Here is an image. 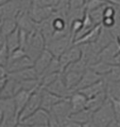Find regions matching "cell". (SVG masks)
<instances>
[{"label":"cell","instance_id":"obj_1","mask_svg":"<svg viewBox=\"0 0 120 127\" xmlns=\"http://www.w3.org/2000/svg\"><path fill=\"white\" fill-rule=\"evenodd\" d=\"M46 41L44 34L40 29H34L28 33V37L24 49L28 57L35 60L43 51L46 49Z\"/></svg>","mask_w":120,"mask_h":127},{"label":"cell","instance_id":"obj_2","mask_svg":"<svg viewBox=\"0 0 120 127\" xmlns=\"http://www.w3.org/2000/svg\"><path fill=\"white\" fill-rule=\"evenodd\" d=\"M116 119V112L111 98H107L104 104L93 113V123L95 126H108Z\"/></svg>","mask_w":120,"mask_h":127},{"label":"cell","instance_id":"obj_3","mask_svg":"<svg viewBox=\"0 0 120 127\" xmlns=\"http://www.w3.org/2000/svg\"><path fill=\"white\" fill-rule=\"evenodd\" d=\"M0 109L4 113V121L2 126H17L18 119L15 113V104L13 97L9 98H0Z\"/></svg>","mask_w":120,"mask_h":127},{"label":"cell","instance_id":"obj_4","mask_svg":"<svg viewBox=\"0 0 120 127\" xmlns=\"http://www.w3.org/2000/svg\"><path fill=\"white\" fill-rule=\"evenodd\" d=\"M49 119H50V113L46 109L40 108L36 112H34L32 115L28 116V118L22 120L18 123L17 126H49Z\"/></svg>","mask_w":120,"mask_h":127},{"label":"cell","instance_id":"obj_5","mask_svg":"<svg viewBox=\"0 0 120 127\" xmlns=\"http://www.w3.org/2000/svg\"><path fill=\"white\" fill-rule=\"evenodd\" d=\"M74 44V40L71 34H67L63 37L53 39L46 42V48L48 49L55 58H59L66 49Z\"/></svg>","mask_w":120,"mask_h":127},{"label":"cell","instance_id":"obj_6","mask_svg":"<svg viewBox=\"0 0 120 127\" xmlns=\"http://www.w3.org/2000/svg\"><path fill=\"white\" fill-rule=\"evenodd\" d=\"M82 56V51L80 46L78 44L71 45L58 58L60 65V73H62L65 71V69L69 66L70 64L79 60Z\"/></svg>","mask_w":120,"mask_h":127},{"label":"cell","instance_id":"obj_7","mask_svg":"<svg viewBox=\"0 0 120 127\" xmlns=\"http://www.w3.org/2000/svg\"><path fill=\"white\" fill-rule=\"evenodd\" d=\"M42 104V88L38 89L37 91H33L31 95L29 96L27 104L24 107L23 111L21 112L19 116V123L24 120V119L28 118V116L32 115L34 112H36L38 109L41 107Z\"/></svg>","mask_w":120,"mask_h":127},{"label":"cell","instance_id":"obj_8","mask_svg":"<svg viewBox=\"0 0 120 127\" xmlns=\"http://www.w3.org/2000/svg\"><path fill=\"white\" fill-rule=\"evenodd\" d=\"M45 90L51 91V92H53V93H55V94L60 96L62 98H68L73 93L65 85V82L62 78V73L56 79L55 81L52 82L50 85L46 87Z\"/></svg>","mask_w":120,"mask_h":127},{"label":"cell","instance_id":"obj_9","mask_svg":"<svg viewBox=\"0 0 120 127\" xmlns=\"http://www.w3.org/2000/svg\"><path fill=\"white\" fill-rule=\"evenodd\" d=\"M54 12V8L53 7H38V6H33L31 5L28 9V14L30 17L35 21L36 23H41L47 19L51 14Z\"/></svg>","mask_w":120,"mask_h":127},{"label":"cell","instance_id":"obj_10","mask_svg":"<svg viewBox=\"0 0 120 127\" xmlns=\"http://www.w3.org/2000/svg\"><path fill=\"white\" fill-rule=\"evenodd\" d=\"M101 79H103V75L97 73V72L93 71L92 69L88 67V68L83 72L82 76L80 78V81L79 82L78 86L76 87V91H79V90H81L83 88L90 86V85H92V84H94V83H96V82H97V81H99V80H101Z\"/></svg>","mask_w":120,"mask_h":127},{"label":"cell","instance_id":"obj_11","mask_svg":"<svg viewBox=\"0 0 120 127\" xmlns=\"http://www.w3.org/2000/svg\"><path fill=\"white\" fill-rule=\"evenodd\" d=\"M93 111L85 108L74 112L69 116L70 120L79 123L81 126H95L93 123Z\"/></svg>","mask_w":120,"mask_h":127},{"label":"cell","instance_id":"obj_12","mask_svg":"<svg viewBox=\"0 0 120 127\" xmlns=\"http://www.w3.org/2000/svg\"><path fill=\"white\" fill-rule=\"evenodd\" d=\"M54 56L51 53L48 49H45L42 52L41 54L39 55L37 59L34 60V68L36 70V72L38 73V76L40 77L42 75V73L45 72V70L47 68V66L49 65L51 62V60L53 59Z\"/></svg>","mask_w":120,"mask_h":127},{"label":"cell","instance_id":"obj_13","mask_svg":"<svg viewBox=\"0 0 120 127\" xmlns=\"http://www.w3.org/2000/svg\"><path fill=\"white\" fill-rule=\"evenodd\" d=\"M33 66H34V60H32L27 55V56H24L20 59L8 61V63L6 65V68L8 70V72L10 73V72H15V71H19V70L33 67Z\"/></svg>","mask_w":120,"mask_h":127},{"label":"cell","instance_id":"obj_14","mask_svg":"<svg viewBox=\"0 0 120 127\" xmlns=\"http://www.w3.org/2000/svg\"><path fill=\"white\" fill-rule=\"evenodd\" d=\"M62 99H64V98L57 95V94L47 91V90L42 89V108L46 109L47 111H50L52 107L56 104H58L59 102H60Z\"/></svg>","mask_w":120,"mask_h":127},{"label":"cell","instance_id":"obj_15","mask_svg":"<svg viewBox=\"0 0 120 127\" xmlns=\"http://www.w3.org/2000/svg\"><path fill=\"white\" fill-rule=\"evenodd\" d=\"M8 77L10 79H13L14 81H23L27 79H33V78H39L38 73L34 67H29L23 70H19L15 72H10L8 74Z\"/></svg>","mask_w":120,"mask_h":127},{"label":"cell","instance_id":"obj_16","mask_svg":"<svg viewBox=\"0 0 120 127\" xmlns=\"http://www.w3.org/2000/svg\"><path fill=\"white\" fill-rule=\"evenodd\" d=\"M82 73H83L73 70H66L62 73V78L65 82V85L72 92L76 91V87L78 86L79 82L80 81Z\"/></svg>","mask_w":120,"mask_h":127},{"label":"cell","instance_id":"obj_17","mask_svg":"<svg viewBox=\"0 0 120 127\" xmlns=\"http://www.w3.org/2000/svg\"><path fill=\"white\" fill-rule=\"evenodd\" d=\"M69 100L71 104V108H72V113H74L86 107L88 98L82 92H80L79 91H76L70 95Z\"/></svg>","mask_w":120,"mask_h":127},{"label":"cell","instance_id":"obj_18","mask_svg":"<svg viewBox=\"0 0 120 127\" xmlns=\"http://www.w3.org/2000/svg\"><path fill=\"white\" fill-rule=\"evenodd\" d=\"M102 28V24H97L93 27L91 30H89L87 33H85L82 37L76 40L74 44H86V43H92L97 41Z\"/></svg>","mask_w":120,"mask_h":127},{"label":"cell","instance_id":"obj_19","mask_svg":"<svg viewBox=\"0 0 120 127\" xmlns=\"http://www.w3.org/2000/svg\"><path fill=\"white\" fill-rule=\"evenodd\" d=\"M31 93L32 92L28 91H20L13 96L14 104H15V113H16V118L18 119V122L19 116H20L21 112L23 111L24 107L27 104L29 96L31 95Z\"/></svg>","mask_w":120,"mask_h":127},{"label":"cell","instance_id":"obj_20","mask_svg":"<svg viewBox=\"0 0 120 127\" xmlns=\"http://www.w3.org/2000/svg\"><path fill=\"white\" fill-rule=\"evenodd\" d=\"M79 91L82 92L87 98H91V97L97 95L100 92L106 91V81L104 79H101V80L96 82L90 86L85 87L81 90H79Z\"/></svg>","mask_w":120,"mask_h":127},{"label":"cell","instance_id":"obj_21","mask_svg":"<svg viewBox=\"0 0 120 127\" xmlns=\"http://www.w3.org/2000/svg\"><path fill=\"white\" fill-rule=\"evenodd\" d=\"M107 98H108V95H107L106 91L100 92V93L93 96L91 98H88L87 103H86V108L95 112L104 104V102L106 101Z\"/></svg>","mask_w":120,"mask_h":127},{"label":"cell","instance_id":"obj_22","mask_svg":"<svg viewBox=\"0 0 120 127\" xmlns=\"http://www.w3.org/2000/svg\"><path fill=\"white\" fill-rule=\"evenodd\" d=\"M5 43L9 53L17 49L20 46V38H19V27L16 28L13 32H11L5 38Z\"/></svg>","mask_w":120,"mask_h":127},{"label":"cell","instance_id":"obj_23","mask_svg":"<svg viewBox=\"0 0 120 127\" xmlns=\"http://www.w3.org/2000/svg\"><path fill=\"white\" fill-rule=\"evenodd\" d=\"M0 26H1V32L5 36V38L11 32H13L16 28H18L17 20L14 17L2 19V21L0 22Z\"/></svg>","mask_w":120,"mask_h":127},{"label":"cell","instance_id":"obj_24","mask_svg":"<svg viewBox=\"0 0 120 127\" xmlns=\"http://www.w3.org/2000/svg\"><path fill=\"white\" fill-rule=\"evenodd\" d=\"M114 65H115L114 63H110V62L103 61V60H98L97 62L91 64L89 66V68H91L93 71H95L97 73H99V74L104 76L105 74H107L113 69Z\"/></svg>","mask_w":120,"mask_h":127},{"label":"cell","instance_id":"obj_25","mask_svg":"<svg viewBox=\"0 0 120 127\" xmlns=\"http://www.w3.org/2000/svg\"><path fill=\"white\" fill-rule=\"evenodd\" d=\"M15 85L16 81H14L13 79H8L7 84L5 85L4 89L2 90L0 93V98H9V97H13L15 95Z\"/></svg>","mask_w":120,"mask_h":127},{"label":"cell","instance_id":"obj_26","mask_svg":"<svg viewBox=\"0 0 120 127\" xmlns=\"http://www.w3.org/2000/svg\"><path fill=\"white\" fill-rule=\"evenodd\" d=\"M103 79H105L106 81L120 82V65L119 64H115L111 71L103 76Z\"/></svg>","mask_w":120,"mask_h":127},{"label":"cell","instance_id":"obj_27","mask_svg":"<svg viewBox=\"0 0 120 127\" xmlns=\"http://www.w3.org/2000/svg\"><path fill=\"white\" fill-rule=\"evenodd\" d=\"M109 3H111V2H109L107 0H87L84 3V8H85V10L89 12V11L97 9L103 5L109 4Z\"/></svg>","mask_w":120,"mask_h":127},{"label":"cell","instance_id":"obj_28","mask_svg":"<svg viewBox=\"0 0 120 127\" xmlns=\"http://www.w3.org/2000/svg\"><path fill=\"white\" fill-rule=\"evenodd\" d=\"M9 52L6 46V43L0 48V66H6L9 61Z\"/></svg>","mask_w":120,"mask_h":127},{"label":"cell","instance_id":"obj_29","mask_svg":"<svg viewBox=\"0 0 120 127\" xmlns=\"http://www.w3.org/2000/svg\"><path fill=\"white\" fill-rule=\"evenodd\" d=\"M3 121H4V113H3V111L0 109V126H2Z\"/></svg>","mask_w":120,"mask_h":127},{"label":"cell","instance_id":"obj_30","mask_svg":"<svg viewBox=\"0 0 120 127\" xmlns=\"http://www.w3.org/2000/svg\"><path fill=\"white\" fill-rule=\"evenodd\" d=\"M9 1H10V0H0V7L3 6V5H5L6 3H8Z\"/></svg>","mask_w":120,"mask_h":127},{"label":"cell","instance_id":"obj_31","mask_svg":"<svg viewBox=\"0 0 120 127\" xmlns=\"http://www.w3.org/2000/svg\"><path fill=\"white\" fill-rule=\"evenodd\" d=\"M116 41L118 42V44H119V45H120V34H119V35H118V36H116Z\"/></svg>","mask_w":120,"mask_h":127},{"label":"cell","instance_id":"obj_32","mask_svg":"<svg viewBox=\"0 0 120 127\" xmlns=\"http://www.w3.org/2000/svg\"><path fill=\"white\" fill-rule=\"evenodd\" d=\"M2 21V15H1V12H0V22Z\"/></svg>","mask_w":120,"mask_h":127}]
</instances>
